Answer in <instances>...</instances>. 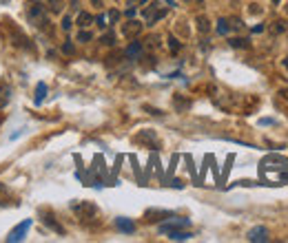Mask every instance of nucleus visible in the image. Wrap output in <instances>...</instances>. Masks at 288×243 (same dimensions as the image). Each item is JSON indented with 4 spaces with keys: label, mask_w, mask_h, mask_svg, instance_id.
<instances>
[{
    "label": "nucleus",
    "mask_w": 288,
    "mask_h": 243,
    "mask_svg": "<svg viewBox=\"0 0 288 243\" xmlns=\"http://www.w3.org/2000/svg\"><path fill=\"white\" fill-rule=\"evenodd\" d=\"M71 210L78 215V219H93L98 215V206L91 201H73Z\"/></svg>",
    "instance_id": "nucleus-1"
},
{
    "label": "nucleus",
    "mask_w": 288,
    "mask_h": 243,
    "mask_svg": "<svg viewBox=\"0 0 288 243\" xmlns=\"http://www.w3.org/2000/svg\"><path fill=\"white\" fill-rule=\"evenodd\" d=\"M27 16H29V22L36 24V27H47V24H49L47 9H44V5H40V2H34V5L29 7Z\"/></svg>",
    "instance_id": "nucleus-2"
},
{
    "label": "nucleus",
    "mask_w": 288,
    "mask_h": 243,
    "mask_svg": "<svg viewBox=\"0 0 288 243\" xmlns=\"http://www.w3.org/2000/svg\"><path fill=\"white\" fill-rule=\"evenodd\" d=\"M31 228V219H24L22 224H18L14 230L9 232V237H7V241L9 243H16V241H22L24 234H27V230Z\"/></svg>",
    "instance_id": "nucleus-3"
},
{
    "label": "nucleus",
    "mask_w": 288,
    "mask_h": 243,
    "mask_svg": "<svg viewBox=\"0 0 288 243\" xmlns=\"http://www.w3.org/2000/svg\"><path fill=\"white\" fill-rule=\"evenodd\" d=\"M140 31H142V22H138V20H129L126 24H122V36L129 40L138 38Z\"/></svg>",
    "instance_id": "nucleus-4"
},
{
    "label": "nucleus",
    "mask_w": 288,
    "mask_h": 243,
    "mask_svg": "<svg viewBox=\"0 0 288 243\" xmlns=\"http://www.w3.org/2000/svg\"><path fill=\"white\" fill-rule=\"evenodd\" d=\"M188 225V219H171V221H164V224H160V232H171V230H182V228H186Z\"/></svg>",
    "instance_id": "nucleus-5"
},
{
    "label": "nucleus",
    "mask_w": 288,
    "mask_h": 243,
    "mask_svg": "<svg viewBox=\"0 0 288 243\" xmlns=\"http://www.w3.org/2000/svg\"><path fill=\"white\" fill-rule=\"evenodd\" d=\"M164 16H166V9H162V7H160V9H155V5H153V7H149V9H144V18L149 20V24L158 22V20L164 18Z\"/></svg>",
    "instance_id": "nucleus-6"
},
{
    "label": "nucleus",
    "mask_w": 288,
    "mask_h": 243,
    "mask_svg": "<svg viewBox=\"0 0 288 243\" xmlns=\"http://www.w3.org/2000/svg\"><path fill=\"white\" fill-rule=\"evenodd\" d=\"M248 241L257 243V241H268V230L262 228V225H257V228H253L248 232Z\"/></svg>",
    "instance_id": "nucleus-7"
},
{
    "label": "nucleus",
    "mask_w": 288,
    "mask_h": 243,
    "mask_svg": "<svg viewBox=\"0 0 288 243\" xmlns=\"http://www.w3.org/2000/svg\"><path fill=\"white\" fill-rule=\"evenodd\" d=\"M115 225H118V230H120V232H126V234H131L135 230V224L131 219H124V217H118V219H115Z\"/></svg>",
    "instance_id": "nucleus-8"
},
{
    "label": "nucleus",
    "mask_w": 288,
    "mask_h": 243,
    "mask_svg": "<svg viewBox=\"0 0 288 243\" xmlns=\"http://www.w3.org/2000/svg\"><path fill=\"white\" fill-rule=\"evenodd\" d=\"M286 31H288V22H286V20H273V22H270V34H273V36L286 34Z\"/></svg>",
    "instance_id": "nucleus-9"
},
{
    "label": "nucleus",
    "mask_w": 288,
    "mask_h": 243,
    "mask_svg": "<svg viewBox=\"0 0 288 243\" xmlns=\"http://www.w3.org/2000/svg\"><path fill=\"white\" fill-rule=\"evenodd\" d=\"M126 57H131V60H135V57L142 56V42H131L129 47H126Z\"/></svg>",
    "instance_id": "nucleus-10"
},
{
    "label": "nucleus",
    "mask_w": 288,
    "mask_h": 243,
    "mask_svg": "<svg viewBox=\"0 0 288 243\" xmlns=\"http://www.w3.org/2000/svg\"><path fill=\"white\" fill-rule=\"evenodd\" d=\"M193 234L191 232H186V230H171L168 232V239L171 241H186V239H191Z\"/></svg>",
    "instance_id": "nucleus-11"
},
{
    "label": "nucleus",
    "mask_w": 288,
    "mask_h": 243,
    "mask_svg": "<svg viewBox=\"0 0 288 243\" xmlns=\"http://www.w3.org/2000/svg\"><path fill=\"white\" fill-rule=\"evenodd\" d=\"M93 16L91 14H86V11H80V14H78V24H80L82 29H86V27H91L93 24Z\"/></svg>",
    "instance_id": "nucleus-12"
},
{
    "label": "nucleus",
    "mask_w": 288,
    "mask_h": 243,
    "mask_svg": "<svg viewBox=\"0 0 288 243\" xmlns=\"http://www.w3.org/2000/svg\"><path fill=\"white\" fill-rule=\"evenodd\" d=\"M195 22H197V31H200V34H208V29H211V22H208L206 16H197Z\"/></svg>",
    "instance_id": "nucleus-13"
},
{
    "label": "nucleus",
    "mask_w": 288,
    "mask_h": 243,
    "mask_svg": "<svg viewBox=\"0 0 288 243\" xmlns=\"http://www.w3.org/2000/svg\"><path fill=\"white\" fill-rule=\"evenodd\" d=\"M11 100V89L9 86H0V109H5Z\"/></svg>",
    "instance_id": "nucleus-14"
},
{
    "label": "nucleus",
    "mask_w": 288,
    "mask_h": 243,
    "mask_svg": "<svg viewBox=\"0 0 288 243\" xmlns=\"http://www.w3.org/2000/svg\"><path fill=\"white\" fill-rule=\"evenodd\" d=\"M44 95H47V84H42V82H40V84L36 86V104H42Z\"/></svg>",
    "instance_id": "nucleus-15"
},
{
    "label": "nucleus",
    "mask_w": 288,
    "mask_h": 243,
    "mask_svg": "<svg viewBox=\"0 0 288 243\" xmlns=\"http://www.w3.org/2000/svg\"><path fill=\"white\" fill-rule=\"evenodd\" d=\"M230 47H233V49H248L250 47V40H246V38H233V40H230Z\"/></svg>",
    "instance_id": "nucleus-16"
},
{
    "label": "nucleus",
    "mask_w": 288,
    "mask_h": 243,
    "mask_svg": "<svg viewBox=\"0 0 288 243\" xmlns=\"http://www.w3.org/2000/svg\"><path fill=\"white\" fill-rule=\"evenodd\" d=\"M230 31V22L226 18H220V22H217V34L220 36H226Z\"/></svg>",
    "instance_id": "nucleus-17"
},
{
    "label": "nucleus",
    "mask_w": 288,
    "mask_h": 243,
    "mask_svg": "<svg viewBox=\"0 0 288 243\" xmlns=\"http://www.w3.org/2000/svg\"><path fill=\"white\" fill-rule=\"evenodd\" d=\"M47 7L53 11V14H60V11H62V7H64V2H62V0H47Z\"/></svg>",
    "instance_id": "nucleus-18"
},
{
    "label": "nucleus",
    "mask_w": 288,
    "mask_h": 243,
    "mask_svg": "<svg viewBox=\"0 0 288 243\" xmlns=\"http://www.w3.org/2000/svg\"><path fill=\"white\" fill-rule=\"evenodd\" d=\"M138 139H140V142H151L155 146V135L153 133H140Z\"/></svg>",
    "instance_id": "nucleus-19"
},
{
    "label": "nucleus",
    "mask_w": 288,
    "mask_h": 243,
    "mask_svg": "<svg viewBox=\"0 0 288 243\" xmlns=\"http://www.w3.org/2000/svg\"><path fill=\"white\" fill-rule=\"evenodd\" d=\"M91 38H93V36L89 34V31H84V29H82L80 34H78V42H89Z\"/></svg>",
    "instance_id": "nucleus-20"
},
{
    "label": "nucleus",
    "mask_w": 288,
    "mask_h": 243,
    "mask_svg": "<svg viewBox=\"0 0 288 243\" xmlns=\"http://www.w3.org/2000/svg\"><path fill=\"white\" fill-rule=\"evenodd\" d=\"M168 47H171V51H173V53H178L182 44H180L178 40H175V38H173V36H171V38H168Z\"/></svg>",
    "instance_id": "nucleus-21"
},
{
    "label": "nucleus",
    "mask_w": 288,
    "mask_h": 243,
    "mask_svg": "<svg viewBox=\"0 0 288 243\" xmlns=\"http://www.w3.org/2000/svg\"><path fill=\"white\" fill-rule=\"evenodd\" d=\"M102 44H109V47L111 44H115V36L113 34H104L102 36Z\"/></svg>",
    "instance_id": "nucleus-22"
},
{
    "label": "nucleus",
    "mask_w": 288,
    "mask_h": 243,
    "mask_svg": "<svg viewBox=\"0 0 288 243\" xmlns=\"http://www.w3.org/2000/svg\"><path fill=\"white\" fill-rule=\"evenodd\" d=\"M228 22H230V27H233V29H242V27H244V24H242V20H240V18H230Z\"/></svg>",
    "instance_id": "nucleus-23"
},
{
    "label": "nucleus",
    "mask_w": 288,
    "mask_h": 243,
    "mask_svg": "<svg viewBox=\"0 0 288 243\" xmlns=\"http://www.w3.org/2000/svg\"><path fill=\"white\" fill-rule=\"evenodd\" d=\"M71 18H69V16H64V18H62V29H64V31H69V29H71Z\"/></svg>",
    "instance_id": "nucleus-24"
},
{
    "label": "nucleus",
    "mask_w": 288,
    "mask_h": 243,
    "mask_svg": "<svg viewBox=\"0 0 288 243\" xmlns=\"http://www.w3.org/2000/svg\"><path fill=\"white\" fill-rule=\"evenodd\" d=\"M96 22H98V27H100V29H104V27H106V18H104V16H98Z\"/></svg>",
    "instance_id": "nucleus-25"
},
{
    "label": "nucleus",
    "mask_w": 288,
    "mask_h": 243,
    "mask_svg": "<svg viewBox=\"0 0 288 243\" xmlns=\"http://www.w3.org/2000/svg\"><path fill=\"white\" fill-rule=\"evenodd\" d=\"M62 51H64V53H69V56H71V53H73V44H71V42L62 44Z\"/></svg>",
    "instance_id": "nucleus-26"
},
{
    "label": "nucleus",
    "mask_w": 288,
    "mask_h": 243,
    "mask_svg": "<svg viewBox=\"0 0 288 243\" xmlns=\"http://www.w3.org/2000/svg\"><path fill=\"white\" fill-rule=\"evenodd\" d=\"M250 14H253V16H259V14H262V9H259V5H250Z\"/></svg>",
    "instance_id": "nucleus-27"
},
{
    "label": "nucleus",
    "mask_w": 288,
    "mask_h": 243,
    "mask_svg": "<svg viewBox=\"0 0 288 243\" xmlns=\"http://www.w3.org/2000/svg\"><path fill=\"white\" fill-rule=\"evenodd\" d=\"M118 18H120V14H118V11H109V20H111V22H115V20H118Z\"/></svg>",
    "instance_id": "nucleus-28"
},
{
    "label": "nucleus",
    "mask_w": 288,
    "mask_h": 243,
    "mask_svg": "<svg viewBox=\"0 0 288 243\" xmlns=\"http://www.w3.org/2000/svg\"><path fill=\"white\" fill-rule=\"evenodd\" d=\"M91 5L98 7V9H102V7H104V2H102V0H91Z\"/></svg>",
    "instance_id": "nucleus-29"
},
{
    "label": "nucleus",
    "mask_w": 288,
    "mask_h": 243,
    "mask_svg": "<svg viewBox=\"0 0 288 243\" xmlns=\"http://www.w3.org/2000/svg\"><path fill=\"white\" fill-rule=\"evenodd\" d=\"M175 102H178V109H186V106H188V102H182V100H180V97H178V100H175Z\"/></svg>",
    "instance_id": "nucleus-30"
},
{
    "label": "nucleus",
    "mask_w": 288,
    "mask_h": 243,
    "mask_svg": "<svg viewBox=\"0 0 288 243\" xmlns=\"http://www.w3.org/2000/svg\"><path fill=\"white\" fill-rule=\"evenodd\" d=\"M146 111H149L151 115H162V111H158V109H151V106H146Z\"/></svg>",
    "instance_id": "nucleus-31"
},
{
    "label": "nucleus",
    "mask_w": 288,
    "mask_h": 243,
    "mask_svg": "<svg viewBox=\"0 0 288 243\" xmlns=\"http://www.w3.org/2000/svg\"><path fill=\"white\" fill-rule=\"evenodd\" d=\"M126 16H129V18H133V16H135V9H133V7H129V9H126Z\"/></svg>",
    "instance_id": "nucleus-32"
},
{
    "label": "nucleus",
    "mask_w": 288,
    "mask_h": 243,
    "mask_svg": "<svg viewBox=\"0 0 288 243\" xmlns=\"http://www.w3.org/2000/svg\"><path fill=\"white\" fill-rule=\"evenodd\" d=\"M279 95H284L288 100V89H284V91H279Z\"/></svg>",
    "instance_id": "nucleus-33"
},
{
    "label": "nucleus",
    "mask_w": 288,
    "mask_h": 243,
    "mask_svg": "<svg viewBox=\"0 0 288 243\" xmlns=\"http://www.w3.org/2000/svg\"><path fill=\"white\" fill-rule=\"evenodd\" d=\"M282 64H284V69H288V56H286V57H284V60H282Z\"/></svg>",
    "instance_id": "nucleus-34"
},
{
    "label": "nucleus",
    "mask_w": 288,
    "mask_h": 243,
    "mask_svg": "<svg viewBox=\"0 0 288 243\" xmlns=\"http://www.w3.org/2000/svg\"><path fill=\"white\" fill-rule=\"evenodd\" d=\"M184 2H200V0H184Z\"/></svg>",
    "instance_id": "nucleus-35"
},
{
    "label": "nucleus",
    "mask_w": 288,
    "mask_h": 243,
    "mask_svg": "<svg viewBox=\"0 0 288 243\" xmlns=\"http://www.w3.org/2000/svg\"><path fill=\"white\" fill-rule=\"evenodd\" d=\"M2 190H5V186H2V184H0V192H2Z\"/></svg>",
    "instance_id": "nucleus-36"
},
{
    "label": "nucleus",
    "mask_w": 288,
    "mask_h": 243,
    "mask_svg": "<svg viewBox=\"0 0 288 243\" xmlns=\"http://www.w3.org/2000/svg\"><path fill=\"white\" fill-rule=\"evenodd\" d=\"M284 11H286V16H288V5H286V7H284Z\"/></svg>",
    "instance_id": "nucleus-37"
},
{
    "label": "nucleus",
    "mask_w": 288,
    "mask_h": 243,
    "mask_svg": "<svg viewBox=\"0 0 288 243\" xmlns=\"http://www.w3.org/2000/svg\"><path fill=\"white\" fill-rule=\"evenodd\" d=\"M140 2H142V5H144V2H149V0H140Z\"/></svg>",
    "instance_id": "nucleus-38"
}]
</instances>
